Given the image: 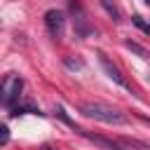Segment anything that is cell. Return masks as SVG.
I'll return each instance as SVG.
<instances>
[{
  "label": "cell",
  "mask_w": 150,
  "mask_h": 150,
  "mask_svg": "<svg viewBox=\"0 0 150 150\" xmlns=\"http://www.w3.org/2000/svg\"><path fill=\"white\" fill-rule=\"evenodd\" d=\"M80 112L96 120V122H103V124H124L127 122V115L108 103H101V101H87L80 105Z\"/></svg>",
  "instance_id": "6da1fadb"
},
{
  "label": "cell",
  "mask_w": 150,
  "mask_h": 150,
  "mask_svg": "<svg viewBox=\"0 0 150 150\" xmlns=\"http://www.w3.org/2000/svg\"><path fill=\"white\" fill-rule=\"evenodd\" d=\"M101 2V7L108 12V16H112V21H120L122 19V14H120V9H117V5L112 2V0H98Z\"/></svg>",
  "instance_id": "5b68a950"
},
{
  "label": "cell",
  "mask_w": 150,
  "mask_h": 150,
  "mask_svg": "<svg viewBox=\"0 0 150 150\" xmlns=\"http://www.w3.org/2000/svg\"><path fill=\"white\" fill-rule=\"evenodd\" d=\"M21 89H23V80L19 77V75H7L5 80H2V94H0V101H2V105L5 108H14L16 103H19V96H21Z\"/></svg>",
  "instance_id": "7a4b0ae2"
},
{
  "label": "cell",
  "mask_w": 150,
  "mask_h": 150,
  "mask_svg": "<svg viewBox=\"0 0 150 150\" xmlns=\"http://www.w3.org/2000/svg\"><path fill=\"white\" fill-rule=\"evenodd\" d=\"M66 66H68V68H82V61H73V59H66Z\"/></svg>",
  "instance_id": "9c48e42d"
},
{
  "label": "cell",
  "mask_w": 150,
  "mask_h": 150,
  "mask_svg": "<svg viewBox=\"0 0 150 150\" xmlns=\"http://www.w3.org/2000/svg\"><path fill=\"white\" fill-rule=\"evenodd\" d=\"M127 49H131V52H136L141 59H148V52L141 47V45H136V42H131V40H127Z\"/></svg>",
  "instance_id": "52a82bcc"
},
{
  "label": "cell",
  "mask_w": 150,
  "mask_h": 150,
  "mask_svg": "<svg viewBox=\"0 0 150 150\" xmlns=\"http://www.w3.org/2000/svg\"><path fill=\"white\" fill-rule=\"evenodd\" d=\"M131 21H134V26H136V28H141L145 35H150V23H148V21H143V16L134 14V16H131Z\"/></svg>",
  "instance_id": "8992f818"
},
{
  "label": "cell",
  "mask_w": 150,
  "mask_h": 150,
  "mask_svg": "<svg viewBox=\"0 0 150 150\" xmlns=\"http://www.w3.org/2000/svg\"><path fill=\"white\" fill-rule=\"evenodd\" d=\"M98 63H101V68H103V73L115 82V84H120V87H129V82L124 80V75H122V70L105 56V54H98Z\"/></svg>",
  "instance_id": "277c9868"
},
{
  "label": "cell",
  "mask_w": 150,
  "mask_h": 150,
  "mask_svg": "<svg viewBox=\"0 0 150 150\" xmlns=\"http://www.w3.org/2000/svg\"><path fill=\"white\" fill-rule=\"evenodd\" d=\"M45 26H47L49 35H52L54 40H59V38L63 35V30H66V16H63V12H61V9H49V12H45Z\"/></svg>",
  "instance_id": "3957f363"
},
{
  "label": "cell",
  "mask_w": 150,
  "mask_h": 150,
  "mask_svg": "<svg viewBox=\"0 0 150 150\" xmlns=\"http://www.w3.org/2000/svg\"><path fill=\"white\" fill-rule=\"evenodd\" d=\"M0 143H2V145H7V143H9V129H7L5 124L0 127Z\"/></svg>",
  "instance_id": "ba28073f"
},
{
  "label": "cell",
  "mask_w": 150,
  "mask_h": 150,
  "mask_svg": "<svg viewBox=\"0 0 150 150\" xmlns=\"http://www.w3.org/2000/svg\"><path fill=\"white\" fill-rule=\"evenodd\" d=\"M145 5H148V7H150V0H145Z\"/></svg>",
  "instance_id": "30bf717a"
}]
</instances>
